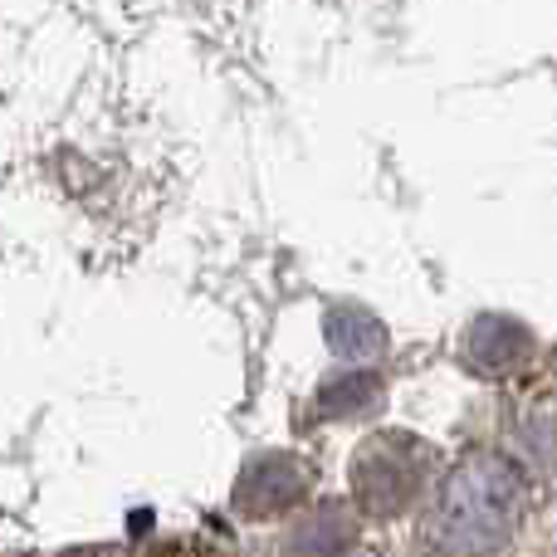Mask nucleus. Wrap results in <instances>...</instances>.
Wrapping results in <instances>:
<instances>
[{
  "label": "nucleus",
  "instance_id": "f257e3e1",
  "mask_svg": "<svg viewBox=\"0 0 557 557\" xmlns=\"http://www.w3.org/2000/svg\"><path fill=\"white\" fill-rule=\"evenodd\" d=\"M529 484L499 455H470L445 474L421 513V548L431 557H480L519 533Z\"/></svg>",
  "mask_w": 557,
  "mask_h": 557
},
{
  "label": "nucleus",
  "instance_id": "f03ea898",
  "mask_svg": "<svg viewBox=\"0 0 557 557\" xmlns=\"http://www.w3.org/2000/svg\"><path fill=\"white\" fill-rule=\"evenodd\" d=\"M435 455L431 445H421L416 435H396L382 431L357 450L352 460V494L372 519H392L406 504L421 499L425 474H431Z\"/></svg>",
  "mask_w": 557,
  "mask_h": 557
},
{
  "label": "nucleus",
  "instance_id": "7ed1b4c3",
  "mask_svg": "<svg viewBox=\"0 0 557 557\" xmlns=\"http://www.w3.org/2000/svg\"><path fill=\"white\" fill-rule=\"evenodd\" d=\"M304 494H308V470L294 455H260L235 480V509L245 519H274V513L298 509Z\"/></svg>",
  "mask_w": 557,
  "mask_h": 557
},
{
  "label": "nucleus",
  "instance_id": "20e7f679",
  "mask_svg": "<svg viewBox=\"0 0 557 557\" xmlns=\"http://www.w3.org/2000/svg\"><path fill=\"white\" fill-rule=\"evenodd\" d=\"M533 357V333L509 313H484L465 333V362L480 376H513Z\"/></svg>",
  "mask_w": 557,
  "mask_h": 557
},
{
  "label": "nucleus",
  "instance_id": "39448f33",
  "mask_svg": "<svg viewBox=\"0 0 557 557\" xmlns=\"http://www.w3.org/2000/svg\"><path fill=\"white\" fill-rule=\"evenodd\" d=\"M357 543V523L347 509L337 504H323V509L304 513L288 539V557H347Z\"/></svg>",
  "mask_w": 557,
  "mask_h": 557
},
{
  "label": "nucleus",
  "instance_id": "423d86ee",
  "mask_svg": "<svg viewBox=\"0 0 557 557\" xmlns=\"http://www.w3.org/2000/svg\"><path fill=\"white\" fill-rule=\"evenodd\" d=\"M376 406H382V376L376 372H343L318 386L313 396V411L327 416V421H357V416L376 411Z\"/></svg>",
  "mask_w": 557,
  "mask_h": 557
},
{
  "label": "nucleus",
  "instance_id": "0eeeda50",
  "mask_svg": "<svg viewBox=\"0 0 557 557\" xmlns=\"http://www.w3.org/2000/svg\"><path fill=\"white\" fill-rule=\"evenodd\" d=\"M323 337H327V347H333L337 357H372V352H382L386 347V327L357 304L327 308Z\"/></svg>",
  "mask_w": 557,
  "mask_h": 557
}]
</instances>
